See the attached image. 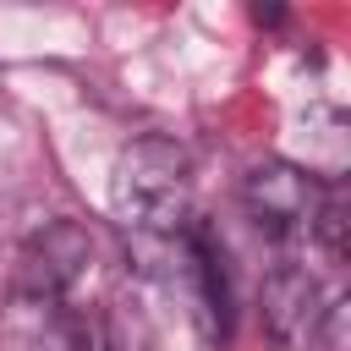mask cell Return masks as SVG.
<instances>
[{
    "label": "cell",
    "mask_w": 351,
    "mask_h": 351,
    "mask_svg": "<svg viewBox=\"0 0 351 351\" xmlns=\"http://www.w3.org/2000/svg\"><path fill=\"white\" fill-rule=\"evenodd\" d=\"M110 208L132 241L181 236L192 225V159L170 137H137L121 148L110 176Z\"/></svg>",
    "instance_id": "6da1fadb"
},
{
    "label": "cell",
    "mask_w": 351,
    "mask_h": 351,
    "mask_svg": "<svg viewBox=\"0 0 351 351\" xmlns=\"http://www.w3.org/2000/svg\"><path fill=\"white\" fill-rule=\"evenodd\" d=\"M324 192L329 186L313 170L291 165V159H263V165H252L241 176V208L269 236H302V230L313 236V219L324 208Z\"/></svg>",
    "instance_id": "7a4b0ae2"
},
{
    "label": "cell",
    "mask_w": 351,
    "mask_h": 351,
    "mask_svg": "<svg viewBox=\"0 0 351 351\" xmlns=\"http://www.w3.org/2000/svg\"><path fill=\"white\" fill-rule=\"evenodd\" d=\"M93 258V236L77 225V219H49L44 230H33L16 252V269H11V291L16 296H55L66 302V291L82 280Z\"/></svg>",
    "instance_id": "3957f363"
},
{
    "label": "cell",
    "mask_w": 351,
    "mask_h": 351,
    "mask_svg": "<svg viewBox=\"0 0 351 351\" xmlns=\"http://www.w3.org/2000/svg\"><path fill=\"white\" fill-rule=\"evenodd\" d=\"M0 351H93V329L55 296H11L0 313Z\"/></svg>",
    "instance_id": "277c9868"
},
{
    "label": "cell",
    "mask_w": 351,
    "mask_h": 351,
    "mask_svg": "<svg viewBox=\"0 0 351 351\" xmlns=\"http://www.w3.org/2000/svg\"><path fill=\"white\" fill-rule=\"evenodd\" d=\"M324 307H329V296H324V285H318L302 263H280V269L263 280V324H269V335H274L280 346H291V351H307Z\"/></svg>",
    "instance_id": "5b68a950"
},
{
    "label": "cell",
    "mask_w": 351,
    "mask_h": 351,
    "mask_svg": "<svg viewBox=\"0 0 351 351\" xmlns=\"http://www.w3.org/2000/svg\"><path fill=\"white\" fill-rule=\"evenodd\" d=\"M307 351H351V302L346 296H329V307H324Z\"/></svg>",
    "instance_id": "8992f818"
}]
</instances>
